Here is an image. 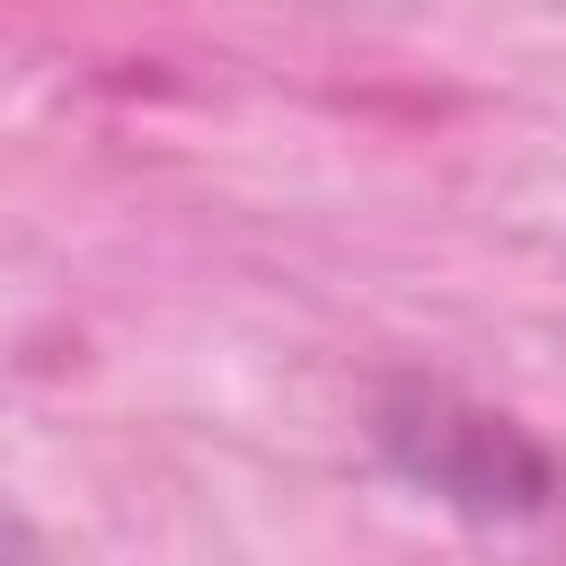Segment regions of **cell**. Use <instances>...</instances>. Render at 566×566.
Wrapping results in <instances>:
<instances>
[{
	"instance_id": "obj_1",
	"label": "cell",
	"mask_w": 566,
	"mask_h": 566,
	"mask_svg": "<svg viewBox=\"0 0 566 566\" xmlns=\"http://www.w3.org/2000/svg\"><path fill=\"white\" fill-rule=\"evenodd\" d=\"M380 451L424 486V495H442V504H460V513H539L548 504V451L522 433V424H504V416H486V407H460V398H442V389H407V398H389L380 407Z\"/></svg>"
}]
</instances>
